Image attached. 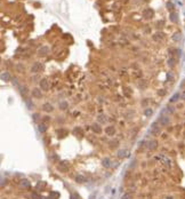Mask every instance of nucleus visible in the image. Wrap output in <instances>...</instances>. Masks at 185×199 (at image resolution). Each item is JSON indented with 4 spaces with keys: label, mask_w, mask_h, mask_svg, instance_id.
<instances>
[{
    "label": "nucleus",
    "mask_w": 185,
    "mask_h": 199,
    "mask_svg": "<svg viewBox=\"0 0 185 199\" xmlns=\"http://www.w3.org/2000/svg\"><path fill=\"white\" fill-rule=\"evenodd\" d=\"M166 109H167V112H169V113H173V112H174V108H171V106H167V108H166Z\"/></svg>",
    "instance_id": "nucleus-35"
},
{
    "label": "nucleus",
    "mask_w": 185,
    "mask_h": 199,
    "mask_svg": "<svg viewBox=\"0 0 185 199\" xmlns=\"http://www.w3.org/2000/svg\"><path fill=\"white\" fill-rule=\"evenodd\" d=\"M31 93H32V96L36 97V99H41V97H42V90H41L40 88H38V87L32 89Z\"/></svg>",
    "instance_id": "nucleus-9"
},
{
    "label": "nucleus",
    "mask_w": 185,
    "mask_h": 199,
    "mask_svg": "<svg viewBox=\"0 0 185 199\" xmlns=\"http://www.w3.org/2000/svg\"><path fill=\"white\" fill-rule=\"evenodd\" d=\"M38 129H39L40 133H45V132L47 131V126L45 125V124H40V125L38 126Z\"/></svg>",
    "instance_id": "nucleus-23"
},
{
    "label": "nucleus",
    "mask_w": 185,
    "mask_h": 199,
    "mask_svg": "<svg viewBox=\"0 0 185 199\" xmlns=\"http://www.w3.org/2000/svg\"><path fill=\"white\" fill-rule=\"evenodd\" d=\"M167 199H173V198H171V197H169V198H167Z\"/></svg>",
    "instance_id": "nucleus-39"
},
{
    "label": "nucleus",
    "mask_w": 185,
    "mask_h": 199,
    "mask_svg": "<svg viewBox=\"0 0 185 199\" xmlns=\"http://www.w3.org/2000/svg\"><path fill=\"white\" fill-rule=\"evenodd\" d=\"M163 38H164V34L162 32H157V33H154L153 36H152V39H153L154 41H161Z\"/></svg>",
    "instance_id": "nucleus-11"
},
{
    "label": "nucleus",
    "mask_w": 185,
    "mask_h": 199,
    "mask_svg": "<svg viewBox=\"0 0 185 199\" xmlns=\"http://www.w3.org/2000/svg\"><path fill=\"white\" fill-rule=\"evenodd\" d=\"M97 119H98V121H99V122H102V124L106 122V120H108V118H106L105 116H103V115H99V116H98Z\"/></svg>",
    "instance_id": "nucleus-25"
},
{
    "label": "nucleus",
    "mask_w": 185,
    "mask_h": 199,
    "mask_svg": "<svg viewBox=\"0 0 185 199\" xmlns=\"http://www.w3.org/2000/svg\"><path fill=\"white\" fill-rule=\"evenodd\" d=\"M128 153H129V152L127 151V150H125V149H120V150H118V152H117V156H118L120 159H122V158L128 157Z\"/></svg>",
    "instance_id": "nucleus-13"
},
{
    "label": "nucleus",
    "mask_w": 185,
    "mask_h": 199,
    "mask_svg": "<svg viewBox=\"0 0 185 199\" xmlns=\"http://www.w3.org/2000/svg\"><path fill=\"white\" fill-rule=\"evenodd\" d=\"M42 110L47 112V113H49V112H53L54 110V106L50 104V103H45V104L42 105Z\"/></svg>",
    "instance_id": "nucleus-14"
},
{
    "label": "nucleus",
    "mask_w": 185,
    "mask_h": 199,
    "mask_svg": "<svg viewBox=\"0 0 185 199\" xmlns=\"http://www.w3.org/2000/svg\"><path fill=\"white\" fill-rule=\"evenodd\" d=\"M168 65H169V66H171V68H174L175 65H176V60H175V58H169V60H168Z\"/></svg>",
    "instance_id": "nucleus-27"
},
{
    "label": "nucleus",
    "mask_w": 185,
    "mask_h": 199,
    "mask_svg": "<svg viewBox=\"0 0 185 199\" xmlns=\"http://www.w3.org/2000/svg\"><path fill=\"white\" fill-rule=\"evenodd\" d=\"M30 182H29V181H27V180H22V181H21V187H22V188H24V189H29L30 188Z\"/></svg>",
    "instance_id": "nucleus-19"
},
{
    "label": "nucleus",
    "mask_w": 185,
    "mask_h": 199,
    "mask_svg": "<svg viewBox=\"0 0 185 199\" xmlns=\"http://www.w3.org/2000/svg\"><path fill=\"white\" fill-rule=\"evenodd\" d=\"M169 18L173 23H177V22H178V14H177L176 11H171L169 15Z\"/></svg>",
    "instance_id": "nucleus-17"
},
{
    "label": "nucleus",
    "mask_w": 185,
    "mask_h": 199,
    "mask_svg": "<svg viewBox=\"0 0 185 199\" xmlns=\"http://www.w3.org/2000/svg\"><path fill=\"white\" fill-rule=\"evenodd\" d=\"M112 161H111V159L110 158H103V160H102V165H103V167H105V168H110L112 165Z\"/></svg>",
    "instance_id": "nucleus-16"
},
{
    "label": "nucleus",
    "mask_w": 185,
    "mask_h": 199,
    "mask_svg": "<svg viewBox=\"0 0 185 199\" xmlns=\"http://www.w3.org/2000/svg\"><path fill=\"white\" fill-rule=\"evenodd\" d=\"M121 199H133V194L129 193V192H126L121 196Z\"/></svg>",
    "instance_id": "nucleus-26"
},
{
    "label": "nucleus",
    "mask_w": 185,
    "mask_h": 199,
    "mask_svg": "<svg viewBox=\"0 0 185 199\" xmlns=\"http://www.w3.org/2000/svg\"><path fill=\"white\" fill-rule=\"evenodd\" d=\"M180 39H182V36H180V32H176L174 36H173V40H174V41H180Z\"/></svg>",
    "instance_id": "nucleus-24"
},
{
    "label": "nucleus",
    "mask_w": 185,
    "mask_h": 199,
    "mask_svg": "<svg viewBox=\"0 0 185 199\" xmlns=\"http://www.w3.org/2000/svg\"><path fill=\"white\" fill-rule=\"evenodd\" d=\"M167 8H168L169 11H173V9H174V5H173V2H167Z\"/></svg>",
    "instance_id": "nucleus-32"
},
{
    "label": "nucleus",
    "mask_w": 185,
    "mask_h": 199,
    "mask_svg": "<svg viewBox=\"0 0 185 199\" xmlns=\"http://www.w3.org/2000/svg\"><path fill=\"white\" fill-rule=\"evenodd\" d=\"M174 80V77H173V74L171 73H168L167 74V81H173Z\"/></svg>",
    "instance_id": "nucleus-33"
},
{
    "label": "nucleus",
    "mask_w": 185,
    "mask_h": 199,
    "mask_svg": "<svg viewBox=\"0 0 185 199\" xmlns=\"http://www.w3.org/2000/svg\"><path fill=\"white\" fill-rule=\"evenodd\" d=\"M32 118H33V121H38L39 118H40V115L39 113H34V115H32Z\"/></svg>",
    "instance_id": "nucleus-31"
},
{
    "label": "nucleus",
    "mask_w": 185,
    "mask_h": 199,
    "mask_svg": "<svg viewBox=\"0 0 185 199\" xmlns=\"http://www.w3.org/2000/svg\"><path fill=\"white\" fill-rule=\"evenodd\" d=\"M160 132H161V128H160V126H159V122H158V121L153 122V124L151 125V128H150V133H151L153 136H159Z\"/></svg>",
    "instance_id": "nucleus-2"
},
{
    "label": "nucleus",
    "mask_w": 185,
    "mask_h": 199,
    "mask_svg": "<svg viewBox=\"0 0 185 199\" xmlns=\"http://www.w3.org/2000/svg\"><path fill=\"white\" fill-rule=\"evenodd\" d=\"M42 68H44L42 63L36 62V63H33V65H32V68H31V72H32V73H39L41 70H42Z\"/></svg>",
    "instance_id": "nucleus-4"
},
{
    "label": "nucleus",
    "mask_w": 185,
    "mask_h": 199,
    "mask_svg": "<svg viewBox=\"0 0 185 199\" xmlns=\"http://www.w3.org/2000/svg\"><path fill=\"white\" fill-rule=\"evenodd\" d=\"M31 197H32V199H41V197H40V196H39V194H37L36 192H33Z\"/></svg>",
    "instance_id": "nucleus-34"
},
{
    "label": "nucleus",
    "mask_w": 185,
    "mask_h": 199,
    "mask_svg": "<svg viewBox=\"0 0 185 199\" xmlns=\"http://www.w3.org/2000/svg\"><path fill=\"white\" fill-rule=\"evenodd\" d=\"M9 79H10V76L8 72H2L1 73V80L2 81H8Z\"/></svg>",
    "instance_id": "nucleus-21"
},
{
    "label": "nucleus",
    "mask_w": 185,
    "mask_h": 199,
    "mask_svg": "<svg viewBox=\"0 0 185 199\" xmlns=\"http://www.w3.org/2000/svg\"><path fill=\"white\" fill-rule=\"evenodd\" d=\"M76 182H78V183H85V182H87V178L85 177L83 175H77L76 176Z\"/></svg>",
    "instance_id": "nucleus-18"
},
{
    "label": "nucleus",
    "mask_w": 185,
    "mask_h": 199,
    "mask_svg": "<svg viewBox=\"0 0 185 199\" xmlns=\"http://www.w3.org/2000/svg\"><path fill=\"white\" fill-rule=\"evenodd\" d=\"M154 16V11L152 8H146V9H144L143 11V17L144 18H146V20H150V18H152Z\"/></svg>",
    "instance_id": "nucleus-6"
},
{
    "label": "nucleus",
    "mask_w": 185,
    "mask_h": 199,
    "mask_svg": "<svg viewBox=\"0 0 185 199\" xmlns=\"http://www.w3.org/2000/svg\"><path fill=\"white\" fill-rule=\"evenodd\" d=\"M158 94H159V95H166V92H164V89H161Z\"/></svg>",
    "instance_id": "nucleus-36"
},
{
    "label": "nucleus",
    "mask_w": 185,
    "mask_h": 199,
    "mask_svg": "<svg viewBox=\"0 0 185 199\" xmlns=\"http://www.w3.org/2000/svg\"><path fill=\"white\" fill-rule=\"evenodd\" d=\"M180 99L184 100V101H185V90L183 92V93H182V94H180Z\"/></svg>",
    "instance_id": "nucleus-37"
},
{
    "label": "nucleus",
    "mask_w": 185,
    "mask_h": 199,
    "mask_svg": "<svg viewBox=\"0 0 185 199\" xmlns=\"http://www.w3.org/2000/svg\"><path fill=\"white\" fill-rule=\"evenodd\" d=\"M58 169H60L61 172H67V171H69V164H67L66 161L60 162V165H58Z\"/></svg>",
    "instance_id": "nucleus-12"
},
{
    "label": "nucleus",
    "mask_w": 185,
    "mask_h": 199,
    "mask_svg": "<svg viewBox=\"0 0 185 199\" xmlns=\"http://www.w3.org/2000/svg\"><path fill=\"white\" fill-rule=\"evenodd\" d=\"M50 87V85H49V81L47 80V79H41L40 81H39V88L41 90H48Z\"/></svg>",
    "instance_id": "nucleus-5"
},
{
    "label": "nucleus",
    "mask_w": 185,
    "mask_h": 199,
    "mask_svg": "<svg viewBox=\"0 0 185 199\" xmlns=\"http://www.w3.org/2000/svg\"><path fill=\"white\" fill-rule=\"evenodd\" d=\"M70 199H80V197H79V194L76 193V192H72L71 194H70Z\"/></svg>",
    "instance_id": "nucleus-29"
},
{
    "label": "nucleus",
    "mask_w": 185,
    "mask_h": 199,
    "mask_svg": "<svg viewBox=\"0 0 185 199\" xmlns=\"http://www.w3.org/2000/svg\"><path fill=\"white\" fill-rule=\"evenodd\" d=\"M180 93H176L175 95L171 96V99H170V103H175V102H177V101L180 100Z\"/></svg>",
    "instance_id": "nucleus-20"
},
{
    "label": "nucleus",
    "mask_w": 185,
    "mask_h": 199,
    "mask_svg": "<svg viewBox=\"0 0 185 199\" xmlns=\"http://www.w3.org/2000/svg\"><path fill=\"white\" fill-rule=\"evenodd\" d=\"M58 197H60L58 192H51L50 193V199H57Z\"/></svg>",
    "instance_id": "nucleus-30"
},
{
    "label": "nucleus",
    "mask_w": 185,
    "mask_h": 199,
    "mask_svg": "<svg viewBox=\"0 0 185 199\" xmlns=\"http://www.w3.org/2000/svg\"><path fill=\"white\" fill-rule=\"evenodd\" d=\"M92 131L95 133V134H99L101 132H102V128H101V125L97 124V122H95V124H92Z\"/></svg>",
    "instance_id": "nucleus-15"
},
{
    "label": "nucleus",
    "mask_w": 185,
    "mask_h": 199,
    "mask_svg": "<svg viewBox=\"0 0 185 199\" xmlns=\"http://www.w3.org/2000/svg\"><path fill=\"white\" fill-rule=\"evenodd\" d=\"M105 133H106V135H109V136H113V135L115 134V127H114V126H108V127L105 128Z\"/></svg>",
    "instance_id": "nucleus-10"
},
{
    "label": "nucleus",
    "mask_w": 185,
    "mask_h": 199,
    "mask_svg": "<svg viewBox=\"0 0 185 199\" xmlns=\"http://www.w3.org/2000/svg\"><path fill=\"white\" fill-rule=\"evenodd\" d=\"M49 54V47L48 46H42L38 49V55L39 56H46Z\"/></svg>",
    "instance_id": "nucleus-8"
},
{
    "label": "nucleus",
    "mask_w": 185,
    "mask_h": 199,
    "mask_svg": "<svg viewBox=\"0 0 185 199\" xmlns=\"http://www.w3.org/2000/svg\"><path fill=\"white\" fill-rule=\"evenodd\" d=\"M152 113H153V110H152V109H145V110H144V115L146 116V117L152 116Z\"/></svg>",
    "instance_id": "nucleus-28"
},
{
    "label": "nucleus",
    "mask_w": 185,
    "mask_h": 199,
    "mask_svg": "<svg viewBox=\"0 0 185 199\" xmlns=\"http://www.w3.org/2000/svg\"><path fill=\"white\" fill-rule=\"evenodd\" d=\"M58 157H57V155H53V160H57Z\"/></svg>",
    "instance_id": "nucleus-38"
},
{
    "label": "nucleus",
    "mask_w": 185,
    "mask_h": 199,
    "mask_svg": "<svg viewBox=\"0 0 185 199\" xmlns=\"http://www.w3.org/2000/svg\"><path fill=\"white\" fill-rule=\"evenodd\" d=\"M158 141L157 140H151V141H149L147 143H146V148L149 149L150 151H154L157 148H158Z\"/></svg>",
    "instance_id": "nucleus-7"
},
{
    "label": "nucleus",
    "mask_w": 185,
    "mask_h": 199,
    "mask_svg": "<svg viewBox=\"0 0 185 199\" xmlns=\"http://www.w3.org/2000/svg\"><path fill=\"white\" fill-rule=\"evenodd\" d=\"M155 159L157 160H159L162 165H164L166 167L170 168L171 166H173V162H171V160H170V158H168L167 156H164V155H158L157 157H155Z\"/></svg>",
    "instance_id": "nucleus-1"
},
{
    "label": "nucleus",
    "mask_w": 185,
    "mask_h": 199,
    "mask_svg": "<svg viewBox=\"0 0 185 199\" xmlns=\"http://www.w3.org/2000/svg\"><path fill=\"white\" fill-rule=\"evenodd\" d=\"M58 106H60V109H61V110H66L67 108H69V104H67L66 101H62Z\"/></svg>",
    "instance_id": "nucleus-22"
},
{
    "label": "nucleus",
    "mask_w": 185,
    "mask_h": 199,
    "mask_svg": "<svg viewBox=\"0 0 185 199\" xmlns=\"http://www.w3.org/2000/svg\"><path fill=\"white\" fill-rule=\"evenodd\" d=\"M158 122H159L161 126H168L170 122V118L168 116H163L160 115V117L158 118Z\"/></svg>",
    "instance_id": "nucleus-3"
}]
</instances>
